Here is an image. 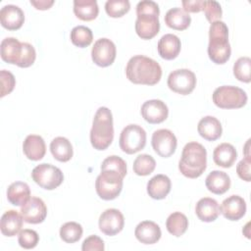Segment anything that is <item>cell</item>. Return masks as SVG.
<instances>
[{
	"label": "cell",
	"instance_id": "cell-38",
	"mask_svg": "<svg viewBox=\"0 0 251 251\" xmlns=\"http://www.w3.org/2000/svg\"><path fill=\"white\" fill-rule=\"evenodd\" d=\"M111 170L119 173L123 177L126 175V162L119 156L113 155L107 157L101 164V171Z\"/></svg>",
	"mask_w": 251,
	"mask_h": 251
},
{
	"label": "cell",
	"instance_id": "cell-41",
	"mask_svg": "<svg viewBox=\"0 0 251 251\" xmlns=\"http://www.w3.org/2000/svg\"><path fill=\"white\" fill-rule=\"evenodd\" d=\"M35 58H36V52L34 47L27 42H23V53H22V58L18 67L28 68L34 63Z\"/></svg>",
	"mask_w": 251,
	"mask_h": 251
},
{
	"label": "cell",
	"instance_id": "cell-29",
	"mask_svg": "<svg viewBox=\"0 0 251 251\" xmlns=\"http://www.w3.org/2000/svg\"><path fill=\"white\" fill-rule=\"evenodd\" d=\"M166 25L176 30L186 29L191 23V17L180 8H172L165 15Z\"/></svg>",
	"mask_w": 251,
	"mask_h": 251
},
{
	"label": "cell",
	"instance_id": "cell-2",
	"mask_svg": "<svg viewBox=\"0 0 251 251\" xmlns=\"http://www.w3.org/2000/svg\"><path fill=\"white\" fill-rule=\"evenodd\" d=\"M206 168L207 151L205 147L196 141L185 144L178 163L179 172L188 178H196L205 172Z\"/></svg>",
	"mask_w": 251,
	"mask_h": 251
},
{
	"label": "cell",
	"instance_id": "cell-14",
	"mask_svg": "<svg viewBox=\"0 0 251 251\" xmlns=\"http://www.w3.org/2000/svg\"><path fill=\"white\" fill-rule=\"evenodd\" d=\"M21 215L27 224H40L47 216V207L42 199L31 197L21 208Z\"/></svg>",
	"mask_w": 251,
	"mask_h": 251
},
{
	"label": "cell",
	"instance_id": "cell-37",
	"mask_svg": "<svg viewBox=\"0 0 251 251\" xmlns=\"http://www.w3.org/2000/svg\"><path fill=\"white\" fill-rule=\"evenodd\" d=\"M130 9V3L127 0H108L105 4V11L111 18H121Z\"/></svg>",
	"mask_w": 251,
	"mask_h": 251
},
{
	"label": "cell",
	"instance_id": "cell-40",
	"mask_svg": "<svg viewBox=\"0 0 251 251\" xmlns=\"http://www.w3.org/2000/svg\"><path fill=\"white\" fill-rule=\"evenodd\" d=\"M38 241H39V235L33 229L25 228V229H23L22 231H20V233H19L18 242H19L20 246L25 249L34 248L37 245Z\"/></svg>",
	"mask_w": 251,
	"mask_h": 251
},
{
	"label": "cell",
	"instance_id": "cell-23",
	"mask_svg": "<svg viewBox=\"0 0 251 251\" xmlns=\"http://www.w3.org/2000/svg\"><path fill=\"white\" fill-rule=\"evenodd\" d=\"M23 151L25 157L31 161L41 160L46 153V146L40 135L29 134L23 143Z\"/></svg>",
	"mask_w": 251,
	"mask_h": 251
},
{
	"label": "cell",
	"instance_id": "cell-28",
	"mask_svg": "<svg viewBox=\"0 0 251 251\" xmlns=\"http://www.w3.org/2000/svg\"><path fill=\"white\" fill-rule=\"evenodd\" d=\"M7 199L15 206H24L30 199V189L27 183L15 181L7 189Z\"/></svg>",
	"mask_w": 251,
	"mask_h": 251
},
{
	"label": "cell",
	"instance_id": "cell-12",
	"mask_svg": "<svg viewBox=\"0 0 251 251\" xmlns=\"http://www.w3.org/2000/svg\"><path fill=\"white\" fill-rule=\"evenodd\" d=\"M116 45L108 38H100L96 40L91 50L92 61L102 68L111 66L116 59Z\"/></svg>",
	"mask_w": 251,
	"mask_h": 251
},
{
	"label": "cell",
	"instance_id": "cell-8",
	"mask_svg": "<svg viewBox=\"0 0 251 251\" xmlns=\"http://www.w3.org/2000/svg\"><path fill=\"white\" fill-rule=\"evenodd\" d=\"M120 148L126 154H134L145 147L146 132L138 125H128L121 132Z\"/></svg>",
	"mask_w": 251,
	"mask_h": 251
},
{
	"label": "cell",
	"instance_id": "cell-5",
	"mask_svg": "<svg viewBox=\"0 0 251 251\" xmlns=\"http://www.w3.org/2000/svg\"><path fill=\"white\" fill-rule=\"evenodd\" d=\"M114 139L112 112L107 107H100L94 116L90 129V142L96 150L107 149Z\"/></svg>",
	"mask_w": 251,
	"mask_h": 251
},
{
	"label": "cell",
	"instance_id": "cell-35",
	"mask_svg": "<svg viewBox=\"0 0 251 251\" xmlns=\"http://www.w3.org/2000/svg\"><path fill=\"white\" fill-rule=\"evenodd\" d=\"M156 167L155 159L148 154L138 155L133 162V172L137 176H145L153 173Z\"/></svg>",
	"mask_w": 251,
	"mask_h": 251
},
{
	"label": "cell",
	"instance_id": "cell-26",
	"mask_svg": "<svg viewBox=\"0 0 251 251\" xmlns=\"http://www.w3.org/2000/svg\"><path fill=\"white\" fill-rule=\"evenodd\" d=\"M230 183L228 175L222 171L211 172L205 179V184L208 190L217 195L226 193L229 189Z\"/></svg>",
	"mask_w": 251,
	"mask_h": 251
},
{
	"label": "cell",
	"instance_id": "cell-33",
	"mask_svg": "<svg viewBox=\"0 0 251 251\" xmlns=\"http://www.w3.org/2000/svg\"><path fill=\"white\" fill-rule=\"evenodd\" d=\"M93 39L92 31L89 27L84 25L75 26L71 31V41L74 45L84 48L91 44Z\"/></svg>",
	"mask_w": 251,
	"mask_h": 251
},
{
	"label": "cell",
	"instance_id": "cell-34",
	"mask_svg": "<svg viewBox=\"0 0 251 251\" xmlns=\"http://www.w3.org/2000/svg\"><path fill=\"white\" fill-rule=\"evenodd\" d=\"M82 226L75 222H68L60 228V237L66 243H75L82 236Z\"/></svg>",
	"mask_w": 251,
	"mask_h": 251
},
{
	"label": "cell",
	"instance_id": "cell-19",
	"mask_svg": "<svg viewBox=\"0 0 251 251\" xmlns=\"http://www.w3.org/2000/svg\"><path fill=\"white\" fill-rule=\"evenodd\" d=\"M0 49L3 61L8 64L19 65L23 53V42L15 37H6L2 40Z\"/></svg>",
	"mask_w": 251,
	"mask_h": 251
},
{
	"label": "cell",
	"instance_id": "cell-16",
	"mask_svg": "<svg viewBox=\"0 0 251 251\" xmlns=\"http://www.w3.org/2000/svg\"><path fill=\"white\" fill-rule=\"evenodd\" d=\"M0 22L6 29L17 30L22 27L25 22V14L19 6L5 5L0 10Z\"/></svg>",
	"mask_w": 251,
	"mask_h": 251
},
{
	"label": "cell",
	"instance_id": "cell-13",
	"mask_svg": "<svg viewBox=\"0 0 251 251\" xmlns=\"http://www.w3.org/2000/svg\"><path fill=\"white\" fill-rule=\"evenodd\" d=\"M98 226L104 234L108 236H114L121 232L124 228V215L118 209H107L100 215Z\"/></svg>",
	"mask_w": 251,
	"mask_h": 251
},
{
	"label": "cell",
	"instance_id": "cell-42",
	"mask_svg": "<svg viewBox=\"0 0 251 251\" xmlns=\"http://www.w3.org/2000/svg\"><path fill=\"white\" fill-rule=\"evenodd\" d=\"M0 76H1V86H2L0 96L4 97L5 95L13 91L16 84V79L14 75L6 70H2L0 72Z\"/></svg>",
	"mask_w": 251,
	"mask_h": 251
},
{
	"label": "cell",
	"instance_id": "cell-31",
	"mask_svg": "<svg viewBox=\"0 0 251 251\" xmlns=\"http://www.w3.org/2000/svg\"><path fill=\"white\" fill-rule=\"evenodd\" d=\"M74 13L81 21H92L98 16V4L95 0H75Z\"/></svg>",
	"mask_w": 251,
	"mask_h": 251
},
{
	"label": "cell",
	"instance_id": "cell-36",
	"mask_svg": "<svg viewBox=\"0 0 251 251\" xmlns=\"http://www.w3.org/2000/svg\"><path fill=\"white\" fill-rule=\"evenodd\" d=\"M251 59L249 57H240L233 65V75L235 78L242 82H250Z\"/></svg>",
	"mask_w": 251,
	"mask_h": 251
},
{
	"label": "cell",
	"instance_id": "cell-9",
	"mask_svg": "<svg viewBox=\"0 0 251 251\" xmlns=\"http://www.w3.org/2000/svg\"><path fill=\"white\" fill-rule=\"evenodd\" d=\"M33 181L46 190H53L60 186L64 180L62 171L51 164L37 165L31 172Z\"/></svg>",
	"mask_w": 251,
	"mask_h": 251
},
{
	"label": "cell",
	"instance_id": "cell-17",
	"mask_svg": "<svg viewBox=\"0 0 251 251\" xmlns=\"http://www.w3.org/2000/svg\"><path fill=\"white\" fill-rule=\"evenodd\" d=\"M221 213L229 221H238L246 213V202L238 195H230L221 205Z\"/></svg>",
	"mask_w": 251,
	"mask_h": 251
},
{
	"label": "cell",
	"instance_id": "cell-25",
	"mask_svg": "<svg viewBox=\"0 0 251 251\" xmlns=\"http://www.w3.org/2000/svg\"><path fill=\"white\" fill-rule=\"evenodd\" d=\"M171 179L165 175H156L149 179L147 183L148 195L156 200H161L167 197L171 191Z\"/></svg>",
	"mask_w": 251,
	"mask_h": 251
},
{
	"label": "cell",
	"instance_id": "cell-4",
	"mask_svg": "<svg viewBox=\"0 0 251 251\" xmlns=\"http://www.w3.org/2000/svg\"><path fill=\"white\" fill-rule=\"evenodd\" d=\"M231 54L228 42V28L223 21H216L209 28L208 55L212 62L218 65L226 63Z\"/></svg>",
	"mask_w": 251,
	"mask_h": 251
},
{
	"label": "cell",
	"instance_id": "cell-21",
	"mask_svg": "<svg viewBox=\"0 0 251 251\" xmlns=\"http://www.w3.org/2000/svg\"><path fill=\"white\" fill-rule=\"evenodd\" d=\"M195 213L200 221L211 223L217 220V218L220 216L221 208L215 199L204 197L197 202L195 206Z\"/></svg>",
	"mask_w": 251,
	"mask_h": 251
},
{
	"label": "cell",
	"instance_id": "cell-3",
	"mask_svg": "<svg viewBox=\"0 0 251 251\" xmlns=\"http://www.w3.org/2000/svg\"><path fill=\"white\" fill-rule=\"evenodd\" d=\"M137 19L135 21V31L141 39H151L160 30L159 15L160 9L156 2L143 0L136 5Z\"/></svg>",
	"mask_w": 251,
	"mask_h": 251
},
{
	"label": "cell",
	"instance_id": "cell-1",
	"mask_svg": "<svg viewBox=\"0 0 251 251\" xmlns=\"http://www.w3.org/2000/svg\"><path fill=\"white\" fill-rule=\"evenodd\" d=\"M126 75L127 79L134 84L154 85L161 79L162 69L155 60L143 55H136L128 60Z\"/></svg>",
	"mask_w": 251,
	"mask_h": 251
},
{
	"label": "cell",
	"instance_id": "cell-6",
	"mask_svg": "<svg viewBox=\"0 0 251 251\" xmlns=\"http://www.w3.org/2000/svg\"><path fill=\"white\" fill-rule=\"evenodd\" d=\"M214 104L221 109H239L246 105V92L232 85H223L215 89L212 95Z\"/></svg>",
	"mask_w": 251,
	"mask_h": 251
},
{
	"label": "cell",
	"instance_id": "cell-18",
	"mask_svg": "<svg viewBox=\"0 0 251 251\" xmlns=\"http://www.w3.org/2000/svg\"><path fill=\"white\" fill-rule=\"evenodd\" d=\"M136 239L143 244H154L159 241L162 235L160 226L152 221L139 223L134 230Z\"/></svg>",
	"mask_w": 251,
	"mask_h": 251
},
{
	"label": "cell",
	"instance_id": "cell-44",
	"mask_svg": "<svg viewBox=\"0 0 251 251\" xmlns=\"http://www.w3.org/2000/svg\"><path fill=\"white\" fill-rule=\"evenodd\" d=\"M250 164L251 160L250 157H244L236 166V173L238 176L245 181H250Z\"/></svg>",
	"mask_w": 251,
	"mask_h": 251
},
{
	"label": "cell",
	"instance_id": "cell-27",
	"mask_svg": "<svg viewBox=\"0 0 251 251\" xmlns=\"http://www.w3.org/2000/svg\"><path fill=\"white\" fill-rule=\"evenodd\" d=\"M237 158V152L230 143H222L218 145L213 152V160L216 165L222 168H230Z\"/></svg>",
	"mask_w": 251,
	"mask_h": 251
},
{
	"label": "cell",
	"instance_id": "cell-30",
	"mask_svg": "<svg viewBox=\"0 0 251 251\" xmlns=\"http://www.w3.org/2000/svg\"><path fill=\"white\" fill-rule=\"evenodd\" d=\"M50 151L53 157L59 162H68L72 159L74 150L68 138L58 136L50 143Z\"/></svg>",
	"mask_w": 251,
	"mask_h": 251
},
{
	"label": "cell",
	"instance_id": "cell-39",
	"mask_svg": "<svg viewBox=\"0 0 251 251\" xmlns=\"http://www.w3.org/2000/svg\"><path fill=\"white\" fill-rule=\"evenodd\" d=\"M202 11L204 12L207 21L210 22L211 24L216 21H220L223 15V11L220 3L214 0H203Z\"/></svg>",
	"mask_w": 251,
	"mask_h": 251
},
{
	"label": "cell",
	"instance_id": "cell-15",
	"mask_svg": "<svg viewBox=\"0 0 251 251\" xmlns=\"http://www.w3.org/2000/svg\"><path fill=\"white\" fill-rule=\"evenodd\" d=\"M141 116L149 124L163 123L169 115L168 106L162 100L152 99L144 102L141 106Z\"/></svg>",
	"mask_w": 251,
	"mask_h": 251
},
{
	"label": "cell",
	"instance_id": "cell-10",
	"mask_svg": "<svg viewBox=\"0 0 251 251\" xmlns=\"http://www.w3.org/2000/svg\"><path fill=\"white\" fill-rule=\"evenodd\" d=\"M169 88L178 94H190L196 86V76L188 69H178L173 71L168 77Z\"/></svg>",
	"mask_w": 251,
	"mask_h": 251
},
{
	"label": "cell",
	"instance_id": "cell-20",
	"mask_svg": "<svg viewBox=\"0 0 251 251\" xmlns=\"http://www.w3.org/2000/svg\"><path fill=\"white\" fill-rule=\"evenodd\" d=\"M181 48L180 39L172 33H167L163 35L157 45L159 55L165 60H174L176 59Z\"/></svg>",
	"mask_w": 251,
	"mask_h": 251
},
{
	"label": "cell",
	"instance_id": "cell-11",
	"mask_svg": "<svg viewBox=\"0 0 251 251\" xmlns=\"http://www.w3.org/2000/svg\"><path fill=\"white\" fill-rule=\"evenodd\" d=\"M151 144L154 151L163 158H169L172 156L177 145L176 135L170 129L161 128L153 132L151 138Z\"/></svg>",
	"mask_w": 251,
	"mask_h": 251
},
{
	"label": "cell",
	"instance_id": "cell-32",
	"mask_svg": "<svg viewBox=\"0 0 251 251\" xmlns=\"http://www.w3.org/2000/svg\"><path fill=\"white\" fill-rule=\"evenodd\" d=\"M167 230L174 236H181L188 227V219L180 212L171 214L166 222Z\"/></svg>",
	"mask_w": 251,
	"mask_h": 251
},
{
	"label": "cell",
	"instance_id": "cell-24",
	"mask_svg": "<svg viewBox=\"0 0 251 251\" xmlns=\"http://www.w3.org/2000/svg\"><path fill=\"white\" fill-rule=\"evenodd\" d=\"M23 217L15 210H9L5 212L1 217L0 229L5 236L17 235L23 227Z\"/></svg>",
	"mask_w": 251,
	"mask_h": 251
},
{
	"label": "cell",
	"instance_id": "cell-43",
	"mask_svg": "<svg viewBox=\"0 0 251 251\" xmlns=\"http://www.w3.org/2000/svg\"><path fill=\"white\" fill-rule=\"evenodd\" d=\"M104 249V241L97 235L88 236L83 240L81 245L82 251H103Z\"/></svg>",
	"mask_w": 251,
	"mask_h": 251
},
{
	"label": "cell",
	"instance_id": "cell-46",
	"mask_svg": "<svg viewBox=\"0 0 251 251\" xmlns=\"http://www.w3.org/2000/svg\"><path fill=\"white\" fill-rule=\"evenodd\" d=\"M30 4L34 6V8L37 10H47L54 4V1L53 0H37V1L30 0Z\"/></svg>",
	"mask_w": 251,
	"mask_h": 251
},
{
	"label": "cell",
	"instance_id": "cell-45",
	"mask_svg": "<svg viewBox=\"0 0 251 251\" xmlns=\"http://www.w3.org/2000/svg\"><path fill=\"white\" fill-rule=\"evenodd\" d=\"M181 3L183 11L186 13H198L202 11L203 0H184Z\"/></svg>",
	"mask_w": 251,
	"mask_h": 251
},
{
	"label": "cell",
	"instance_id": "cell-22",
	"mask_svg": "<svg viewBox=\"0 0 251 251\" xmlns=\"http://www.w3.org/2000/svg\"><path fill=\"white\" fill-rule=\"evenodd\" d=\"M197 130L200 136L204 139L208 141H215L221 137L223 127L217 118L213 116H206L199 121Z\"/></svg>",
	"mask_w": 251,
	"mask_h": 251
},
{
	"label": "cell",
	"instance_id": "cell-7",
	"mask_svg": "<svg viewBox=\"0 0 251 251\" xmlns=\"http://www.w3.org/2000/svg\"><path fill=\"white\" fill-rule=\"evenodd\" d=\"M123 176L111 170L101 171L95 181V189L98 196L103 200L117 198L123 189Z\"/></svg>",
	"mask_w": 251,
	"mask_h": 251
}]
</instances>
